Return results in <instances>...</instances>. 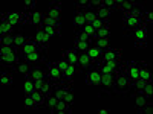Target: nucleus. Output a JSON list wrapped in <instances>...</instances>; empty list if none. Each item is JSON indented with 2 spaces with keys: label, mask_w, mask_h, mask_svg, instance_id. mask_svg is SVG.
Listing matches in <instances>:
<instances>
[{
  "label": "nucleus",
  "mask_w": 153,
  "mask_h": 114,
  "mask_svg": "<svg viewBox=\"0 0 153 114\" xmlns=\"http://www.w3.org/2000/svg\"><path fill=\"white\" fill-rule=\"evenodd\" d=\"M126 35H130V37L133 38V44H135V47L144 49V47L147 46V40H149V28L144 24V26L138 28L136 31L127 32Z\"/></svg>",
  "instance_id": "nucleus-1"
},
{
  "label": "nucleus",
  "mask_w": 153,
  "mask_h": 114,
  "mask_svg": "<svg viewBox=\"0 0 153 114\" xmlns=\"http://www.w3.org/2000/svg\"><path fill=\"white\" fill-rule=\"evenodd\" d=\"M144 26L143 23V15H138V17H133V15H123V32H132V31H136L138 28Z\"/></svg>",
  "instance_id": "nucleus-2"
},
{
  "label": "nucleus",
  "mask_w": 153,
  "mask_h": 114,
  "mask_svg": "<svg viewBox=\"0 0 153 114\" xmlns=\"http://www.w3.org/2000/svg\"><path fill=\"white\" fill-rule=\"evenodd\" d=\"M46 66H48V72H49V75H48L49 82L52 84V85L61 82V79H63V70L58 67L57 62L55 61H48Z\"/></svg>",
  "instance_id": "nucleus-3"
},
{
  "label": "nucleus",
  "mask_w": 153,
  "mask_h": 114,
  "mask_svg": "<svg viewBox=\"0 0 153 114\" xmlns=\"http://www.w3.org/2000/svg\"><path fill=\"white\" fill-rule=\"evenodd\" d=\"M2 14L9 20V23L12 26H22V24H26L29 20H28V14L26 12H14V11H6V12H2Z\"/></svg>",
  "instance_id": "nucleus-4"
},
{
  "label": "nucleus",
  "mask_w": 153,
  "mask_h": 114,
  "mask_svg": "<svg viewBox=\"0 0 153 114\" xmlns=\"http://www.w3.org/2000/svg\"><path fill=\"white\" fill-rule=\"evenodd\" d=\"M45 50L46 49L40 47L38 50H35V52L23 56V61H26L28 64H31V66H38V64H43V62H48V56H46Z\"/></svg>",
  "instance_id": "nucleus-5"
},
{
  "label": "nucleus",
  "mask_w": 153,
  "mask_h": 114,
  "mask_svg": "<svg viewBox=\"0 0 153 114\" xmlns=\"http://www.w3.org/2000/svg\"><path fill=\"white\" fill-rule=\"evenodd\" d=\"M23 61L22 55H20V49L19 50H14V52H11L8 55H3L2 59H0V64H2V67H17L20 62Z\"/></svg>",
  "instance_id": "nucleus-6"
},
{
  "label": "nucleus",
  "mask_w": 153,
  "mask_h": 114,
  "mask_svg": "<svg viewBox=\"0 0 153 114\" xmlns=\"http://www.w3.org/2000/svg\"><path fill=\"white\" fill-rule=\"evenodd\" d=\"M48 75H49V72L42 64H38V66H32L31 67L29 75L26 76V78H29L32 81H42V79H46L48 78Z\"/></svg>",
  "instance_id": "nucleus-7"
},
{
  "label": "nucleus",
  "mask_w": 153,
  "mask_h": 114,
  "mask_svg": "<svg viewBox=\"0 0 153 114\" xmlns=\"http://www.w3.org/2000/svg\"><path fill=\"white\" fill-rule=\"evenodd\" d=\"M123 59V53L120 49H115L112 46L106 47L104 52H103V58L101 61H121Z\"/></svg>",
  "instance_id": "nucleus-8"
},
{
  "label": "nucleus",
  "mask_w": 153,
  "mask_h": 114,
  "mask_svg": "<svg viewBox=\"0 0 153 114\" xmlns=\"http://www.w3.org/2000/svg\"><path fill=\"white\" fill-rule=\"evenodd\" d=\"M45 14L49 18H52V20L60 23L61 21V3L60 2H52L49 5V8H48V11L45 12Z\"/></svg>",
  "instance_id": "nucleus-9"
},
{
  "label": "nucleus",
  "mask_w": 153,
  "mask_h": 114,
  "mask_svg": "<svg viewBox=\"0 0 153 114\" xmlns=\"http://www.w3.org/2000/svg\"><path fill=\"white\" fill-rule=\"evenodd\" d=\"M40 47H42V46L35 41V38H31V37H29V40L20 47V55H22V58H23V56H26V55L35 52V50H38Z\"/></svg>",
  "instance_id": "nucleus-10"
},
{
  "label": "nucleus",
  "mask_w": 153,
  "mask_h": 114,
  "mask_svg": "<svg viewBox=\"0 0 153 114\" xmlns=\"http://www.w3.org/2000/svg\"><path fill=\"white\" fill-rule=\"evenodd\" d=\"M84 26H86V21H84V15H83V9L75 8V12H74V34L80 32Z\"/></svg>",
  "instance_id": "nucleus-11"
},
{
  "label": "nucleus",
  "mask_w": 153,
  "mask_h": 114,
  "mask_svg": "<svg viewBox=\"0 0 153 114\" xmlns=\"http://www.w3.org/2000/svg\"><path fill=\"white\" fill-rule=\"evenodd\" d=\"M100 76H101V73H100L98 67H97V66L92 67L91 70H87V73H86V84L91 85V87H94V85L98 87V84H100Z\"/></svg>",
  "instance_id": "nucleus-12"
},
{
  "label": "nucleus",
  "mask_w": 153,
  "mask_h": 114,
  "mask_svg": "<svg viewBox=\"0 0 153 114\" xmlns=\"http://www.w3.org/2000/svg\"><path fill=\"white\" fill-rule=\"evenodd\" d=\"M78 64H80V69L84 72V70H91L92 67H95L97 64L89 58L87 52H78Z\"/></svg>",
  "instance_id": "nucleus-13"
},
{
  "label": "nucleus",
  "mask_w": 153,
  "mask_h": 114,
  "mask_svg": "<svg viewBox=\"0 0 153 114\" xmlns=\"http://www.w3.org/2000/svg\"><path fill=\"white\" fill-rule=\"evenodd\" d=\"M139 66V78L144 79L146 82H153L152 78V66L149 62H138Z\"/></svg>",
  "instance_id": "nucleus-14"
},
{
  "label": "nucleus",
  "mask_w": 153,
  "mask_h": 114,
  "mask_svg": "<svg viewBox=\"0 0 153 114\" xmlns=\"http://www.w3.org/2000/svg\"><path fill=\"white\" fill-rule=\"evenodd\" d=\"M61 56L65 58V59L69 62V64L80 67V64H78V52H76L75 49H66V50H61Z\"/></svg>",
  "instance_id": "nucleus-15"
},
{
  "label": "nucleus",
  "mask_w": 153,
  "mask_h": 114,
  "mask_svg": "<svg viewBox=\"0 0 153 114\" xmlns=\"http://www.w3.org/2000/svg\"><path fill=\"white\" fill-rule=\"evenodd\" d=\"M103 52H104V50L100 49L95 44H91V46H89V49H87V55H89V58L95 62V64L101 61V58H103Z\"/></svg>",
  "instance_id": "nucleus-16"
},
{
  "label": "nucleus",
  "mask_w": 153,
  "mask_h": 114,
  "mask_svg": "<svg viewBox=\"0 0 153 114\" xmlns=\"http://www.w3.org/2000/svg\"><path fill=\"white\" fill-rule=\"evenodd\" d=\"M12 82H14V75H12V72H9L8 69L0 72V84L5 85V87H8V85H11Z\"/></svg>",
  "instance_id": "nucleus-17"
},
{
  "label": "nucleus",
  "mask_w": 153,
  "mask_h": 114,
  "mask_svg": "<svg viewBox=\"0 0 153 114\" xmlns=\"http://www.w3.org/2000/svg\"><path fill=\"white\" fill-rule=\"evenodd\" d=\"M65 113H72V105H69L65 99L58 100V104L54 110V114H65Z\"/></svg>",
  "instance_id": "nucleus-18"
},
{
  "label": "nucleus",
  "mask_w": 153,
  "mask_h": 114,
  "mask_svg": "<svg viewBox=\"0 0 153 114\" xmlns=\"http://www.w3.org/2000/svg\"><path fill=\"white\" fill-rule=\"evenodd\" d=\"M28 23L31 24V26H40V24H42V12H38V11H32V12H29V14H28Z\"/></svg>",
  "instance_id": "nucleus-19"
},
{
  "label": "nucleus",
  "mask_w": 153,
  "mask_h": 114,
  "mask_svg": "<svg viewBox=\"0 0 153 114\" xmlns=\"http://www.w3.org/2000/svg\"><path fill=\"white\" fill-rule=\"evenodd\" d=\"M31 96H32V99L35 100V104H37L38 108H45V107H46V94H45L43 91L35 90Z\"/></svg>",
  "instance_id": "nucleus-20"
},
{
  "label": "nucleus",
  "mask_w": 153,
  "mask_h": 114,
  "mask_svg": "<svg viewBox=\"0 0 153 114\" xmlns=\"http://www.w3.org/2000/svg\"><path fill=\"white\" fill-rule=\"evenodd\" d=\"M83 15H84V21H86V24H92V23L97 20L95 9H92V8H86V9H83Z\"/></svg>",
  "instance_id": "nucleus-21"
},
{
  "label": "nucleus",
  "mask_w": 153,
  "mask_h": 114,
  "mask_svg": "<svg viewBox=\"0 0 153 114\" xmlns=\"http://www.w3.org/2000/svg\"><path fill=\"white\" fill-rule=\"evenodd\" d=\"M109 35H110V28H109V21H107L103 28L97 31V34L94 37V41L98 40V38H109Z\"/></svg>",
  "instance_id": "nucleus-22"
},
{
  "label": "nucleus",
  "mask_w": 153,
  "mask_h": 114,
  "mask_svg": "<svg viewBox=\"0 0 153 114\" xmlns=\"http://www.w3.org/2000/svg\"><path fill=\"white\" fill-rule=\"evenodd\" d=\"M95 14H97V18L103 20V21H107L112 12H110L109 9H106V8L103 6V8H97V9H95Z\"/></svg>",
  "instance_id": "nucleus-23"
},
{
  "label": "nucleus",
  "mask_w": 153,
  "mask_h": 114,
  "mask_svg": "<svg viewBox=\"0 0 153 114\" xmlns=\"http://www.w3.org/2000/svg\"><path fill=\"white\" fill-rule=\"evenodd\" d=\"M35 91V87H34V81L29 78H25L23 81V93L25 94H32Z\"/></svg>",
  "instance_id": "nucleus-24"
},
{
  "label": "nucleus",
  "mask_w": 153,
  "mask_h": 114,
  "mask_svg": "<svg viewBox=\"0 0 153 114\" xmlns=\"http://www.w3.org/2000/svg\"><path fill=\"white\" fill-rule=\"evenodd\" d=\"M130 96H133V99H135V105H136V110L143 108L146 104H149V102H150V100H149L147 97H144L143 94H138V93H135V94H130Z\"/></svg>",
  "instance_id": "nucleus-25"
},
{
  "label": "nucleus",
  "mask_w": 153,
  "mask_h": 114,
  "mask_svg": "<svg viewBox=\"0 0 153 114\" xmlns=\"http://www.w3.org/2000/svg\"><path fill=\"white\" fill-rule=\"evenodd\" d=\"M31 67H32V66H31V64H28L26 61H22L20 64L16 67V70H17L20 75H23V78H26V76L29 75V70H31Z\"/></svg>",
  "instance_id": "nucleus-26"
},
{
  "label": "nucleus",
  "mask_w": 153,
  "mask_h": 114,
  "mask_svg": "<svg viewBox=\"0 0 153 114\" xmlns=\"http://www.w3.org/2000/svg\"><path fill=\"white\" fill-rule=\"evenodd\" d=\"M25 110H29V111H34V110H40L37 107L35 100L32 99L31 94H25Z\"/></svg>",
  "instance_id": "nucleus-27"
},
{
  "label": "nucleus",
  "mask_w": 153,
  "mask_h": 114,
  "mask_svg": "<svg viewBox=\"0 0 153 114\" xmlns=\"http://www.w3.org/2000/svg\"><path fill=\"white\" fill-rule=\"evenodd\" d=\"M89 43H86V41H81V40H74V49L76 50V52H87V49H89Z\"/></svg>",
  "instance_id": "nucleus-28"
},
{
  "label": "nucleus",
  "mask_w": 153,
  "mask_h": 114,
  "mask_svg": "<svg viewBox=\"0 0 153 114\" xmlns=\"http://www.w3.org/2000/svg\"><path fill=\"white\" fill-rule=\"evenodd\" d=\"M57 104H58V99L54 94H48L46 96V107H49V110H51V113H52V114H54V110H55Z\"/></svg>",
  "instance_id": "nucleus-29"
},
{
  "label": "nucleus",
  "mask_w": 153,
  "mask_h": 114,
  "mask_svg": "<svg viewBox=\"0 0 153 114\" xmlns=\"http://www.w3.org/2000/svg\"><path fill=\"white\" fill-rule=\"evenodd\" d=\"M38 28V26H37ZM40 28L51 37V38H52V37H58V35H61V32H60V29H55V28H51V26H46V24H40Z\"/></svg>",
  "instance_id": "nucleus-30"
},
{
  "label": "nucleus",
  "mask_w": 153,
  "mask_h": 114,
  "mask_svg": "<svg viewBox=\"0 0 153 114\" xmlns=\"http://www.w3.org/2000/svg\"><path fill=\"white\" fill-rule=\"evenodd\" d=\"M20 47L16 46V44H11V46H0V56H3V55H8L11 52H14V50H19Z\"/></svg>",
  "instance_id": "nucleus-31"
},
{
  "label": "nucleus",
  "mask_w": 153,
  "mask_h": 114,
  "mask_svg": "<svg viewBox=\"0 0 153 114\" xmlns=\"http://www.w3.org/2000/svg\"><path fill=\"white\" fill-rule=\"evenodd\" d=\"M28 40H29V37L23 35V34H16V35H14V44L19 46V47H22Z\"/></svg>",
  "instance_id": "nucleus-32"
},
{
  "label": "nucleus",
  "mask_w": 153,
  "mask_h": 114,
  "mask_svg": "<svg viewBox=\"0 0 153 114\" xmlns=\"http://www.w3.org/2000/svg\"><path fill=\"white\" fill-rule=\"evenodd\" d=\"M143 23L146 24V26L152 28V24H153V14H152V11H144V14H143Z\"/></svg>",
  "instance_id": "nucleus-33"
},
{
  "label": "nucleus",
  "mask_w": 153,
  "mask_h": 114,
  "mask_svg": "<svg viewBox=\"0 0 153 114\" xmlns=\"http://www.w3.org/2000/svg\"><path fill=\"white\" fill-rule=\"evenodd\" d=\"M35 41L40 44L43 49H48V46H46V43H45V38H43V31L40 29V28H37V34H35Z\"/></svg>",
  "instance_id": "nucleus-34"
},
{
  "label": "nucleus",
  "mask_w": 153,
  "mask_h": 114,
  "mask_svg": "<svg viewBox=\"0 0 153 114\" xmlns=\"http://www.w3.org/2000/svg\"><path fill=\"white\" fill-rule=\"evenodd\" d=\"M141 94H143L144 97H147V99H150V97H152V94H153V82H147V84L144 85Z\"/></svg>",
  "instance_id": "nucleus-35"
},
{
  "label": "nucleus",
  "mask_w": 153,
  "mask_h": 114,
  "mask_svg": "<svg viewBox=\"0 0 153 114\" xmlns=\"http://www.w3.org/2000/svg\"><path fill=\"white\" fill-rule=\"evenodd\" d=\"M65 100L69 105H74V93H72V85H68L65 90Z\"/></svg>",
  "instance_id": "nucleus-36"
},
{
  "label": "nucleus",
  "mask_w": 153,
  "mask_h": 114,
  "mask_svg": "<svg viewBox=\"0 0 153 114\" xmlns=\"http://www.w3.org/2000/svg\"><path fill=\"white\" fill-rule=\"evenodd\" d=\"M14 35H16V34H14ZM14 35L0 37V46H11V44H14Z\"/></svg>",
  "instance_id": "nucleus-37"
},
{
  "label": "nucleus",
  "mask_w": 153,
  "mask_h": 114,
  "mask_svg": "<svg viewBox=\"0 0 153 114\" xmlns=\"http://www.w3.org/2000/svg\"><path fill=\"white\" fill-rule=\"evenodd\" d=\"M92 44H95V46H98L100 49H106V47H109L110 46V43H109V38H98V40H95Z\"/></svg>",
  "instance_id": "nucleus-38"
},
{
  "label": "nucleus",
  "mask_w": 153,
  "mask_h": 114,
  "mask_svg": "<svg viewBox=\"0 0 153 114\" xmlns=\"http://www.w3.org/2000/svg\"><path fill=\"white\" fill-rule=\"evenodd\" d=\"M75 38H76V40H81V41H86V43H89V44H92V43H94L92 38L89 37V35H86L84 32H81V31L75 34Z\"/></svg>",
  "instance_id": "nucleus-39"
},
{
  "label": "nucleus",
  "mask_w": 153,
  "mask_h": 114,
  "mask_svg": "<svg viewBox=\"0 0 153 114\" xmlns=\"http://www.w3.org/2000/svg\"><path fill=\"white\" fill-rule=\"evenodd\" d=\"M35 5H37L35 0H26V2H25V11H23V12H26V14L32 12L34 8H35Z\"/></svg>",
  "instance_id": "nucleus-40"
},
{
  "label": "nucleus",
  "mask_w": 153,
  "mask_h": 114,
  "mask_svg": "<svg viewBox=\"0 0 153 114\" xmlns=\"http://www.w3.org/2000/svg\"><path fill=\"white\" fill-rule=\"evenodd\" d=\"M81 32H84L86 35H89V37L92 38V40H94V37H95V34H97V31L92 28V24H86V26L81 29Z\"/></svg>",
  "instance_id": "nucleus-41"
},
{
  "label": "nucleus",
  "mask_w": 153,
  "mask_h": 114,
  "mask_svg": "<svg viewBox=\"0 0 153 114\" xmlns=\"http://www.w3.org/2000/svg\"><path fill=\"white\" fill-rule=\"evenodd\" d=\"M138 113H144V114H152V111H153V104L152 102H149V104H146L143 108H139V110H136Z\"/></svg>",
  "instance_id": "nucleus-42"
},
{
  "label": "nucleus",
  "mask_w": 153,
  "mask_h": 114,
  "mask_svg": "<svg viewBox=\"0 0 153 114\" xmlns=\"http://www.w3.org/2000/svg\"><path fill=\"white\" fill-rule=\"evenodd\" d=\"M107 21H103V20H100V18H97L94 23H92V28L95 29V31H98V29H101V28H103L104 26V24H106Z\"/></svg>",
  "instance_id": "nucleus-43"
},
{
  "label": "nucleus",
  "mask_w": 153,
  "mask_h": 114,
  "mask_svg": "<svg viewBox=\"0 0 153 114\" xmlns=\"http://www.w3.org/2000/svg\"><path fill=\"white\" fill-rule=\"evenodd\" d=\"M55 62L58 64V67H60V69H61L63 72H65V70L68 69V66H69V62H68V61H66L65 58H61V59H57Z\"/></svg>",
  "instance_id": "nucleus-44"
},
{
  "label": "nucleus",
  "mask_w": 153,
  "mask_h": 114,
  "mask_svg": "<svg viewBox=\"0 0 153 114\" xmlns=\"http://www.w3.org/2000/svg\"><path fill=\"white\" fill-rule=\"evenodd\" d=\"M97 113H98V114H109V113H110V110H106V108H103V110H98Z\"/></svg>",
  "instance_id": "nucleus-45"
}]
</instances>
